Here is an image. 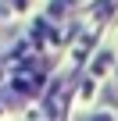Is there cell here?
Segmentation results:
<instances>
[{
	"label": "cell",
	"mask_w": 118,
	"mask_h": 121,
	"mask_svg": "<svg viewBox=\"0 0 118 121\" xmlns=\"http://www.w3.org/2000/svg\"><path fill=\"white\" fill-rule=\"evenodd\" d=\"M90 121H107V117H90Z\"/></svg>",
	"instance_id": "cell-1"
},
{
	"label": "cell",
	"mask_w": 118,
	"mask_h": 121,
	"mask_svg": "<svg viewBox=\"0 0 118 121\" xmlns=\"http://www.w3.org/2000/svg\"><path fill=\"white\" fill-rule=\"evenodd\" d=\"M11 4H25V0H11Z\"/></svg>",
	"instance_id": "cell-2"
}]
</instances>
